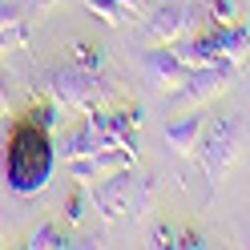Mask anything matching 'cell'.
Instances as JSON below:
<instances>
[{
	"label": "cell",
	"instance_id": "obj_17",
	"mask_svg": "<svg viewBox=\"0 0 250 250\" xmlns=\"http://www.w3.org/2000/svg\"><path fill=\"white\" fill-rule=\"evenodd\" d=\"M117 4L129 12V21H133V17H146V12H149V0H117Z\"/></svg>",
	"mask_w": 250,
	"mask_h": 250
},
{
	"label": "cell",
	"instance_id": "obj_10",
	"mask_svg": "<svg viewBox=\"0 0 250 250\" xmlns=\"http://www.w3.org/2000/svg\"><path fill=\"white\" fill-rule=\"evenodd\" d=\"M202 8H206V21L214 28H230V24H238V0H202Z\"/></svg>",
	"mask_w": 250,
	"mask_h": 250
},
{
	"label": "cell",
	"instance_id": "obj_12",
	"mask_svg": "<svg viewBox=\"0 0 250 250\" xmlns=\"http://www.w3.org/2000/svg\"><path fill=\"white\" fill-rule=\"evenodd\" d=\"M101 44H89V41H77L73 44V65L77 69H89V73H97L101 69Z\"/></svg>",
	"mask_w": 250,
	"mask_h": 250
},
{
	"label": "cell",
	"instance_id": "obj_3",
	"mask_svg": "<svg viewBox=\"0 0 250 250\" xmlns=\"http://www.w3.org/2000/svg\"><path fill=\"white\" fill-rule=\"evenodd\" d=\"M238 146H242V121L234 113L206 121V133H202V142H198V153H202V166H206V174H210L214 186L222 182L226 169L234 166Z\"/></svg>",
	"mask_w": 250,
	"mask_h": 250
},
{
	"label": "cell",
	"instance_id": "obj_19",
	"mask_svg": "<svg viewBox=\"0 0 250 250\" xmlns=\"http://www.w3.org/2000/svg\"><path fill=\"white\" fill-rule=\"evenodd\" d=\"M12 113V97H8V85H4V77H0V121H4Z\"/></svg>",
	"mask_w": 250,
	"mask_h": 250
},
{
	"label": "cell",
	"instance_id": "obj_14",
	"mask_svg": "<svg viewBox=\"0 0 250 250\" xmlns=\"http://www.w3.org/2000/svg\"><path fill=\"white\" fill-rule=\"evenodd\" d=\"M28 21L24 4H17V0H0V33H8V28H17Z\"/></svg>",
	"mask_w": 250,
	"mask_h": 250
},
{
	"label": "cell",
	"instance_id": "obj_18",
	"mask_svg": "<svg viewBox=\"0 0 250 250\" xmlns=\"http://www.w3.org/2000/svg\"><path fill=\"white\" fill-rule=\"evenodd\" d=\"M85 218V194H73L69 198V222H81Z\"/></svg>",
	"mask_w": 250,
	"mask_h": 250
},
{
	"label": "cell",
	"instance_id": "obj_16",
	"mask_svg": "<svg viewBox=\"0 0 250 250\" xmlns=\"http://www.w3.org/2000/svg\"><path fill=\"white\" fill-rule=\"evenodd\" d=\"M174 238H178L174 226H153V246H174Z\"/></svg>",
	"mask_w": 250,
	"mask_h": 250
},
{
	"label": "cell",
	"instance_id": "obj_6",
	"mask_svg": "<svg viewBox=\"0 0 250 250\" xmlns=\"http://www.w3.org/2000/svg\"><path fill=\"white\" fill-rule=\"evenodd\" d=\"M230 73H234V65H206V69H194L190 77H186V85L174 93V113H186V109H198V105H210L214 97H222L226 93V85H230Z\"/></svg>",
	"mask_w": 250,
	"mask_h": 250
},
{
	"label": "cell",
	"instance_id": "obj_9",
	"mask_svg": "<svg viewBox=\"0 0 250 250\" xmlns=\"http://www.w3.org/2000/svg\"><path fill=\"white\" fill-rule=\"evenodd\" d=\"M250 57V33L242 24H230V28H218V61L222 65H242Z\"/></svg>",
	"mask_w": 250,
	"mask_h": 250
},
{
	"label": "cell",
	"instance_id": "obj_4",
	"mask_svg": "<svg viewBox=\"0 0 250 250\" xmlns=\"http://www.w3.org/2000/svg\"><path fill=\"white\" fill-rule=\"evenodd\" d=\"M93 206L105 218H125V214H142L149 206V182H137L129 169L101 178V186L93 190Z\"/></svg>",
	"mask_w": 250,
	"mask_h": 250
},
{
	"label": "cell",
	"instance_id": "obj_1",
	"mask_svg": "<svg viewBox=\"0 0 250 250\" xmlns=\"http://www.w3.org/2000/svg\"><path fill=\"white\" fill-rule=\"evenodd\" d=\"M53 174V146H49V129H41L37 121H21L4 142V178L21 198L37 194Z\"/></svg>",
	"mask_w": 250,
	"mask_h": 250
},
{
	"label": "cell",
	"instance_id": "obj_13",
	"mask_svg": "<svg viewBox=\"0 0 250 250\" xmlns=\"http://www.w3.org/2000/svg\"><path fill=\"white\" fill-rule=\"evenodd\" d=\"M85 4H89V12H97L105 24H125L129 21V12H125L117 0H85Z\"/></svg>",
	"mask_w": 250,
	"mask_h": 250
},
{
	"label": "cell",
	"instance_id": "obj_15",
	"mask_svg": "<svg viewBox=\"0 0 250 250\" xmlns=\"http://www.w3.org/2000/svg\"><path fill=\"white\" fill-rule=\"evenodd\" d=\"M61 0H24V12L28 17H44V12H53Z\"/></svg>",
	"mask_w": 250,
	"mask_h": 250
},
{
	"label": "cell",
	"instance_id": "obj_7",
	"mask_svg": "<svg viewBox=\"0 0 250 250\" xmlns=\"http://www.w3.org/2000/svg\"><path fill=\"white\" fill-rule=\"evenodd\" d=\"M142 69H146V81L158 89V93H169V97H174V93L186 85V77H190V69H186L182 61L174 57V49H169V44H158V49L146 57Z\"/></svg>",
	"mask_w": 250,
	"mask_h": 250
},
{
	"label": "cell",
	"instance_id": "obj_2",
	"mask_svg": "<svg viewBox=\"0 0 250 250\" xmlns=\"http://www.w3.org/2000/svg\"><path fill=\"white\" fill-rule=\"evenodd\" d=\"M202 21H206V8L202 4L162 0V4H149V12H146V33H149L153 44H178L186 37H198Z\"/></svg>",
	"mask_w": 250,
	"mask_h": 250
},
{
	"label": "cell",
	"instance_id": "obj_11",
	"mask_svg": "<svg viewBox=\"0 0 250 250\" xmlns=\"http://www.w3.org/2000/svg\"><path fill=\"white\" fill-rule=\"evenodd\" d=\"M69 238H65V234H61V226H37L33 234H28V246H33V250H57V246H65Z\"/></svg>",
	"mask_w": 250,
	"mask_h": 250
},
{
	"label": "cell",
	"instance_id": "obj_5",
	"mask_svg": "<svg viewBox=\"0 0 250 250\" xmlns=\"http://www.w3.org/2000/svg\"><path fill=\"white\" fill-rule=\"evenodd\" d=\"M49 93H53V101L61 109H73V113H93V109H101V81H97V73H89V69H57L49 77Z\"/></svg>",
	"mask_w": 250,
	"mask_h": 250
},
{
	"label": "cell",
	"instance_id": "obj_8",
	"mask_svg": "<svg viewBox=\"0 0 250 250\" xmlns=\"http://www.w3.org/2000/svg\"><path fill=\"white\" fill-rule=\"evenodd\" d=\"M166 146L178 153V158H190V153L198 149L202 133H206V117L202 113H190V117H169L166 121Z\"/></svg>",
	"mask_w": 250,
	"mask_h": 250
}]
</instances>
